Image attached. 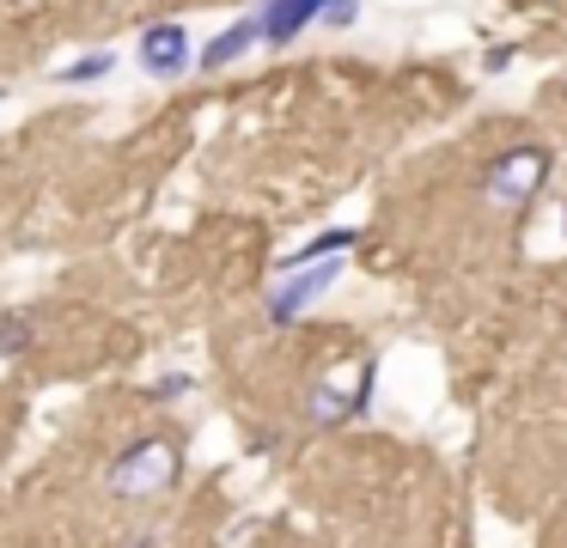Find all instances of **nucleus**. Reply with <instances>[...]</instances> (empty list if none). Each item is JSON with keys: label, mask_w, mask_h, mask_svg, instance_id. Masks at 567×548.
Instances as JSON below:
<instances>
[{"label": "nucleus", "mask_w": 567, "mask_h": 548, "mask_svg": "<svg viewBox=\"0 0 567 548\" xmlns=\"http://www.w3.org/2000/svg\"><path fill=\"white\" fill-rule=\"evenodd\" d=\"M250 43H262V19H257V12H250V19H233V24H226V31L214 37L208 49H202V68H208V73L233 68V61L245 55Z\"/></svg>", "instance_id": "423d86ee"}, {"label": "nucleus", "mask_w": 567, "mask_h": 548, "mask_svg": "<svg viewBox=\"0 0 567 548\" xmlns=\"http://www.w3.org/2000/svg\"><path fill=\"white\" fill-rule=\"evenodd\" d=\"M177 396H189V378H184V372H172L159 390H153V402H177Z\"/></svg>", "instance_id": "1a4fd4ad"}, {"label": "nucleus", "mask_w": 567, "mask_h": 548, "mask_svg": "<svg viewBox=\"0 0 567 548\" xmlns=\"http://www.w3.org/2000/svg\"><path fill=\"white\" fill-rule=\"evenodd\" d=\"M360 244V231L354 226H330V231H318V238H306L299 250H287L281 256V275L287 268H299V262H323V256H348Z\"/></svg>", "instance_id": "0eeeda50"}, {"label": "nucleus", "mask_w": 567, "mask_h": 548, "mask_svg": "<svg viewBox=\"0 0 567 548\" xmlns=\"http://www.w3.org/2000/svg\"><path fill=\"white\" fill-rule=\"evenodd\" d=\"M177 482V445L172 438H135L111 457V494L116 499H153Z\"/></svg>", "instance_id": "f257e3e1"}, {"label": "nucleus", "mask_w": 567, "mask_h": 548, "mask_svg": "<svg viewBox=\"0 0 567 548\" xmlns=\"http://www.w3.org/2000/svg\"><path fill=\"white\" fill-rule=\"evenodd\" d=\"M111 73H116V55L111 49H92V55L55 68V85H99V80H111Z\"/></svg>", "instance_id": "6e6552de"}, {"label": "nucleus", "mask_w": 567, "mask_h": 548, "mask_svg": "<svg viewBox=\"0 0 567 548\" xmlns=\"http://www.w3.org/2000/svg\"><path fill=\"white\" fill-rule=\"evenodd\" d=\"M135 55H141V68H147L153 80H177V73H189L196 49H189V31L177 19H159V24H147V31H141Z\"/></svg>", "instance_id": "39448f33"}, {"label": "nucleus", "mask_w": 567, "mask_h": 548, "mask_svg": "<svg viewBox=\"0 0 567 548\" xmlns=\"http://www.w3.org/2000/svg\"><path fill=\"white\" fill-rule=\"evenodd\" d=\"M0 97H7V92H0Z\"/></svg>", "instance_id": "9b49d317"}, {"label": "nucleus", "mask_w": 567, "mask_h": 548, "mask_svg": "<svg viewBox=\"0 0 567 548\" xmlns=\"http://www.w3.org/2000/svg\"><path fill=\"white\" fill-rule=\"evenodd\" d=\"M549 183V146H513L488 165V201L494 207H525Z\"/></svg>", "instance_id": "20e7f679"}, {"label": "nucleus", "mask_w": 567, "mask_h": 548, "mask_svg": "<svg viewBox=\"0 0 567 548\" xmlns=\"http://www.w3.org/2000/svg\"><path fill=\"white\" fill-rule=\"evenodd\" d=\"M561 226H567V201H561Z\"/></svg>", "instance_id": "9d476101"}, {"label": "nucleus", "mask_w": 567, "mask_h": 548, "mask_svg": "<svg viewBox=\"0 0 567 548\" xmlns=\"http://www.w3.org/2000/svg\"><path fill=\"white\" fill-rule=\"evenodd\" d=\"M336 280H342V256H323V262L287 268V280H275V292H269V323L275 329H293L299 317H306L311 304L336 287Z\"/></svg>", "instance_id": "7ed1b4c3"}, {"label": "nucleus", "mask_w": 567, "mask_h": 548, "mask_svg": "<svg viewBox=\"0 0 567 548\" xmlns=\"http://www.w3.org/2000/svg\"><path fill=\"white\" fill-rule=\"evenodd\" d=\"M354 12H360V0H262L257 7V19H262V43H275V49H287L293 37H306L311 24H354Z\"/></svg>", "instance_id": "f03ea898"}]
</instances>
